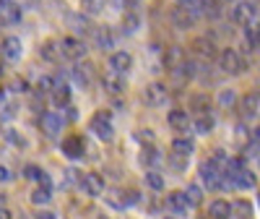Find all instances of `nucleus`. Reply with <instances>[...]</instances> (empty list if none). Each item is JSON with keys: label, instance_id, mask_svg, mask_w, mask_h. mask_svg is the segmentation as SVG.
Instances as JSON below:
<instances>
[{"label": "nucleus", "instance_id": "1", "mask_svg": "<svg viewBox=\"0 0 260 219\" xmlns=\"http://www.w3.org/2000/svg\"><path fill=\"white\" fill-rule=\"evenodd\" d=\"M89 130L104 144H110L115 139V125H112V115L107 113V110H99V113H94L91 123H89Z\"/></svg>", "mask_w": 260, "mask_h": 219}, {"label": "nucleus", "instance_id": "2", "mask_svg": "<svg viewBox=\"0 0 260 219\" xmlns=\"http://www.w3.org/2000/svg\"><path fill=\"white\" fill-rule=\"evenodd\" d=\"M201 180H203V185H208L211 190H221V188H224V170L216 165L213 159H208V162L201 165Z\"/></svg>", "mask_w": 260, "mask_h": 219}, {"label": "nucleus", "instance_id": "3", "mask_svg": "<svg viewBox=\"0 0 260 219\" xmlns=\"http://www.w3.org/2000/svg\"><path fill=\"white\" fill-rule=\"evenodd\" d=\"M219 68H221L224 73L240 76V73L245 71V60H242V55L237 52V50L226 47V50H221V55H219Z\"/></svg>", "mask_w": 260, "mask_h": 219}, {"label": "nucleus", "instance_id": "4", "mask_svg": "<svg viewBox=\"0 0 260 219\" xmlns=\"http://www.w3.org/2000/svg\"><path fill=\"white\" fill-rule=\"evenodd\" d=\"M60 55L62 58H68V60H83L86 58V45L81 39H73V37H65L60 39Z\"/></svg>", "mask_w": 260, "mask_h": 219}, {"label": "nucleus", "instance_id": "5", "mask_svg": "<svg viewBox=\"0 0 260 219\" xmlns=\"http://www.w3.org/2000/svg\"><path fill=\"white\" fill-rule=\"evenodd\" d=\"M229 16H232L234 24H247V21H252L257 16V6L252 0H240V3L229 11Z\"/></svg>", "mask_w": 260, "mask_h": 219}, {"label": "nucleus", "instance_id": "6", "mask_svg": "<svg viewBox=\"0 0 260 219\" xmlns=\"http://www.w3.org/2000/svg\"><path fill=\"white\" fill-rule=\"evenodd\" d=\"M21 24V8L13 0H0V26H16Z\"/></svg>", "mask_w": 260, "mask_h": 219}, {"label": "nucleus", "instance_id": "7", "mask_svg": "<svg viewBox=\"0 0 260 219\" xmlns=\"http://www.w3.org/2000/svg\"><path fill=\"white\" fill-rule=\"evenodd\" d=\"M143 99H146V104H148V107H164V104H167V99H169L167 86H164V84H151V86H146Z\"/></svg>", "mask_w": 260, "mask_h": 219}, {"label": "nucleus", "instance_id": "8", "mask_svg": "<svg viewBox=\"0 0 260 219\" xmlns=\"http://www.w3.org/2000/svg\"><path fill=\"white\" fill-rule=\"evenodd\" d=\"M0 50H3V58L8 63H18L21 58H24V42H21L18 37H6Z\"/></svg>", "mask_w": 260, "mask_h": 219}, {"label": "nucleus", "instance_id": "9", "mask_svg": "<svg viewBox=\"0 0 260 219\" xmlns=\"http://www.w3.org/2000/svg\"><path fill=\"white\" fill-rule=\"evenodd\" d=\"M81 190L86 196H91V199H96V196L104 193V180L99 178L96 172H86L83 178H81Z\"/></svg>", "mask_w": 260, "mask_h": 219}, {"label": "nucleus", "instance_id": "10", "mask_svg": "<svg viewBox=\"0 0 260 219\" xmlns=\"http://www.w3.org/2000/svg\"><path fill=\"white\" fill-rule=\"evenodd\" d=\"M71 76H73V81H76L78 86H89L91 78H94V65H91V63H86V60H76Z\"/></svg>", "mask_w": 260, "mask_h": 219}, {"label": "nucleus", "instance_id": "11", "mask_svg": "<svg viewBox=\"0 0 260 219\" xmlns=\"http://www.w3.org/2000/svg\"><path fill=\"white\" fill-rule=\"evenodd\" d=\"M102 86H104V92H107V94L120 97V94H125V76H122V73L110 71V73H107V76L102 78Z\"/></svg>", "mask_w": 260, "mask_h": 219}, {"label": "nucleus", "instance_id": "12", "mask_svg": "<svg viewBox=\"0 0 260 219\" xmlns=\"http://www.w3.org/2000/svg\"><path fill=\"white\" fill-rule=\"evenodd\" d=\"M62 123H65V120H62L60 113H45V115H42V130H45V136H50V139L60 136Z\"/></svg>", "mask_w": 260, "mask_h": 219}, {"label": "nucleus", "instance_id": "13", "mask_svg": "<svg viewBox=\"0 0 260 219\" xmlns=\"http://www.w3.org/2000/svg\"><path fill=\"white\" fill-rule=\"evenodd\" d=\"M187 209H190V201H187L185 193H169V196H167V211H169V214L185 216Z\"/></svg>", "mask_w": 260, "mask_h": 219}, {"label": "nucleus", "instance_id": "14", "mask_svg": "<svg viewBox=\"0 0 260 219\" xmlns=\"http://www.w3.org/2000/svg\"><path fill=\"white\" fill-rule=\"evenodd\" d=\"M229 178H232L234 188H240V190H252V188L257 185V178H255L252 172H247L245 167H242V170H237V172H232Z\"/></svg>", "mask_w": 260, "mask_h": 219}, {"label": "nucleus", "instance_id": "15", "mask_svg": "<svg viewBox=\"0 0 260 219\" xmlns=\"http://www.w3.org/2000/svg\"><path fill=\"white\" fill-rule=\"evenodd\" d=\"M83 151H86V144H83V139H78V136H71V139L62 141V154H65V157L81 159Z\"/></svg>", "mask_w": 260, "mask_h": 219}, {"label": "nucleus", "instance_id": "16", "mask_svg": "<svg viewBox=\"0 0 260 219\" xmlns=\"http://www.w3.org/2000/svg\"><path fill=\"white\" fill-rule=\"evenodd\" d=\"M130 65H133V55H130V52L120 50V52H112V55H110V71H115V73H125Z\"/></svg>", "mask_w": 260, "mask_h": 219}, {"label": "nucleus", "instance_id": "17", "mask_svg": "<svg viewBox=\"0 0 260 219\" xmlns=\"http://www.w3.org/2000/svg\"><path fill=\"white\" fill-rule=\"evenodd\" d=\"M240 107H242V118L245 120H252V118L260 115V97L257 94H247V97H242Z\"/></svg>", "mask_w": 260, "mask_h": 219}, {"label": "nucleus", "instance_id": "18", "mask_svg": "<svg viewBox=\"0 0 260 219\" xmlns=\"http://www.w3.org/2000/svg\"><path fill=\"white\" fill-rule=\"evenodd\" d=\"M94 45H96V50H115V37H112V32L107 29V26H99V29H94Z\"/></svg>", "mask_w": 260, "mask_h": 219}, {"label": "nucleus", "instance_id": "19", "mask_svg": "<svg viewBox=\"0 0 260 219\" xmlns=\"http://www.w3.org/2000/svg\"><path fill=\"white\" fill-rule=\"evenodd\" d=\"M167 123H169V128L180 130V133L190 128V118H187V113H185V110H172V113L167 115Z\"/></svg>", "mask_w": 260, "mask_h": 219}, {"label": "nucleus", "instance_id": "20", "mask_svg": "<svg viewBox=\"0 0 260 219\" xmlns=\"http://www.w3.org/2000/svg\"><path fill=\"white\" fill-rule=\"evenodd\" d=\"M172 24H175V29H190L192 24H195V18L187 13V8L182 6V8H175L172 11Z\"/></svg>", "mask_w": 260, "mask_h": 219}, {"label": "nucleus", "instance_id": "21", "mask_svg": "<svg viewBox=\"0 0 260 219\" xmlns=\"http://www.w3.org/2000/svg\"><path fill=\"white\" fill-rule=\"evenodd\" d=\"M185 50L182 47H172V50H167V55H164V63H167V68L169 71H177L180 65H185Z\"/></svg>", "mask_w": 260, "mask_h": 219}, {"label": "nucleus", "instance_id": "22", "mask_svg": "<svg viewBox=\"0 0 260 219\" xmlns=\"http://www.w3.org/2000/svg\"><path fill=\"white\" fill-rule=\"evenodd\" d=\"M192 151H195V144L190 139H175L172 141V154L180 157V159H187Z\"/></svg>", "mask_w": 260, "mask_h": 219}, {"label": "nucleus", "instance_id": "23", "mask_svg": "<svg viewBox=\"0 0 260 219\" xmlns=\"http://www.w3.org/2000/svg\"><path fill=\"white\" fill-rule=\"evenodd\" d=\"M71 102V86H52V104L55 107H65Z\"/></svg>", "mask_w": 260, "mask_h": 219}, {"label": "nucleus", "instance_id": "24", "mask_svg": "<svg viewBox=\"0 0 260 219\" xmlns=\"http://www.w3.org/2000/svg\"><path fill=\"white\" fill-rule=\"evenodd\" d=\"M245 42L250 45V52L260 47V29L252 24V21H247V24H245Z\"/></svg>", "mask_w": 260, "mask_h": 219}, {"label": "nucleus", "instance_id": "25", "mask_svg": "<svg viewBox=\"0 0 260 219\" xmlns=\"http://www.w3.org/2000/svg\"><path fill=\"white\" fill-rule=\"evenodd\" d=\"M57 47H60V42H52V39H50V42H45V45L39 47V55L45 58V60H50V63H55L57 58H62Z\"/></svg>", "mask_w": 260, "mask_h": 219}, {"label": "nucleus", "instance_id": "26", "mask_svg": "<svg viewBox=\"0 0 260 219\" xmlns=\"http://www.w3.org/2000/svg\"><path fill=\"white\" fill-rule=\"evenodd\" d=\"M229 216H252V204L250 201H234L229 204Z\"/></svg>", "mask_w": 260, "mask_h": 219}, {"label": "nucleus", "instance_id": "27", "mask_svg": "<svg viewBox=\"0 0 260 219\" xmlns=\"http://www.w3.org/2000/svg\"><path fill=\"white\" fill-rule=\"evenodd\" d=\"M192 128H195V133H198V136H208L213 130V118L211 115H201L198 120L192 123Z\"/></svg>", "mask_w": 260, "mask_h": 219}, {"label": "nucleus", "instance_id": "28", "mask_svg": "<svg viewBox=\"0 0 260 219\" xmlns=\"http://www.w3.org/2000/svg\"><path fill=\"white\" fill-rule=\"evenodd\" d=\"M146 185L151 188V190H161L164 188V178H161V172L159 170H146Z\"/></svg>", "mask_w": 260, "mask_h": 219}, {"label": "nucleus", "instance_id": "29", "mask_svg": "<svg viewBox=\"0 0 260 219\" xmlns=\"http://www.w3.org/2000/svg\"><path fill=\"white\" fill-rule=\"evenodd\" d=\"M141 162L151 170V167H156V165H161V157H159V151L154 149V146H146L143 149V154H141Z\"/></svg>", "mask_w": 260, "mask_h": 219}, {"label": "nucleus", "instance_id": "30", "mask_svg": "<svg viewBox=\"0 0 260 219\" xmlns=\"http://www.w3.org/2000/svg\"><path fill=\"white\" fill-rule=\"evenodd\" d=\"M185 196H187L190 206H201V204H203V188H201V185H195V183H190V185H187Z\"/></svg>", "mask_w": 260, "mask_h": 219}, {"label": "nucleus", "instance_id": "31", "mask_svg": "<svg viewBox=\"0 0 260 219\" xmlns=\"http://www.w3.org/2000/svg\"><path fill=\"white\" fill-rule=\"evenodd\" d=\"M208 214L216 216V219H221V216H229V201H211L208 204Z\"/></svg>", "mask_w": 260, "mask_h": 219}, {"label": "nucleus", "instance_id": "32", "mask_svg": "<svg viewBox=\"0 0 260 219\" xmlns=\"http://www.w3.org/2000/svg\"><path fill=\"white\" fill-rule=\"evenodd\" d=\"M50 188L47 185H42V188H37L34 193H31V204H37V206H45V204H50Z\"/></svg>", "mask_w": 260, "mask_h": 219}, {"label": "nucleus", "instance_id": "33", "mask_svg": "<svg viewBox=\"0 0 260 219\" xmlns=\"http://www.w3.org/2000/svg\"><path fill=\"white\" fill-rule=\"evenodd\" d=\"M138 26H141V18H138L136 13H125V18H122V29H125L127 34H136Z\"/></svg>", "mask_w": 260, "mask_h": 219}, {"label": "nucleus", "instance_id": "34", "mask_svg": "<svg viewBox=\"0 0 260 219\" xmlns=\"http://www.w3.org/2000/svg\"><path fill=\"white\" fill-rule=\"evenodd\" d=\"M219 104L226 110V107H234L237 104V92L234 89H221L219 92Z\"/></svg>", "mask_w": 260, "mask_h": 219}, {"label": "nucleus", "instance_id": "35", "mask_svg": "<svg viewBox=\"0 0 260 219\" xmlns=\"http://www.w3.org/2000/svg\"><path fill=\"white\" fill-rule=\"evenodd\" d=\"M195 50H198V55H203V58H213V45H211V42H206V39H198V42H195Z\"/></svg>", "mask_w": 260, "mask_h": 219}, {"label": "nucleus", "instance_id": "36", "mask_svg": "<svg viewBox=\"0 0 260 219\" xmlns=\"http://www.w3.org/2000/svg\"><path fill=\"white\" fill-rule=\"evenodd\" d=\"M81 6L86 13H99L102 6H104V0H81Z\"/></svg>", "mask_w": 260, "mask_h": 219}, {"label": "nucleus", "instance_id": "37", "mask_svg": "<svg viewBox=\"0 0 260 219\" xmlns=\"http://www.w3.org/2000/svg\"><path fill=\"white\" fill-rule=\"evenodd\" d=\"M0 110H3V120H11L16 115V102H3Z\"/></svg>", "mask_w": 260, "mask_h": 219}, {"label": "nucleus", "instance_id": "38", "mask_svg": "<svg viewBox=\"0 0 260 219\" xmlns=\"http://www.w3.org/2000/svg\"><path fill=\"white\" fill-rule=\"evenodd\" d=\"M211 159H213V162H216V165H219V167H221V170H226V165H229V157H226V154H224V151H216V154H213V157H211Z\"/></svg>", "mask_w": 260, "mask_h": 219}, {"label": "nucleus", "instance_id": "39", "mask_svg": "<svg viewBox=\"0 0 260 219\" xmlns=\"http://www.w3.org/2000/svg\"><path fill=\"white\" fill-rule=\"evenodd\" d=\"M138 141L151 144V141H154V133H151V130H138Z\"/></svg>", "mask_w": 260, "mask_h": 219}, {"label": "nucleus", "instance_id": "40", "mask_svg": "<svg viewBox=\"0 0 260 219\" xmlns=\"http://www.w3.org/2000/svg\"><path fill=\"white\" fill-rule=\"evenodd\" d=\"M13 178V175H11V170L8 167H3V165H0V183H8Z\"/></svg>", "mask_w": 260, "mask_h": 219}, {"label": "nucleus", "instance_id": "41", "mask_svg": "<svg viewBox=\"0 0 260 219\" xmlns=\"http://www.w3.org/2000/svg\"><path fill=\"white\" fill-rule=\"evenodd\" d=\"M255 139H257V141H260V128H257V130H255Z\"/></svg>", "mask_w": 260, "mask_h": 219}, {"label": "nucleus", "instance_id": "42", "mask_svg": "<svg viewBox=\"0 0 260 219\" xmlns=\"http://www.w3.org/2000/svg\"><path fill=\"white\" fill-rule=\"evenodd\" d=\"M177 3H180V6H185V3H190V0H177Z\"/></svg>", "mask_w": 260, "mask_h": 219}, {"label": "nucleus", "instance_id": "43", "mask_svg": "<svg viewBox=\"0 0 260 219\" xmlns=\"http://www.w3.org/2000/svg\"><path fill=\"white\" fill-rule=\"evenodd\" d=\"M0 104H3V89H0Z\"/></svg>", "mask_w": 260, "mask_h": 219}, {"label": "nucleus", "instance_id": "44", "mask_svg": "<svg viewBox=\"0 0 260 219\" xmlns=\"http://www.w3.org/2000/svg\"><path fill=\"white\" fill-rule=\"evenodd\" d=\"M0 73H3V71H0Z\"/></svg>", "mask_w": 260, "mask_h": 219}, {"label": "nucleus", "instance_id": "45", "mask_svg": "<svg viewBox=\"0 0 260 219\" xmlns=\"http://www.w3.org/2000/svg\"><path fill=\"white\" fill-rule=\"evenodd\" d=\"M257 97H260V94H257Z\"/></svg>", "mask_w": 260, "mask_h": 219}]
</instances>
